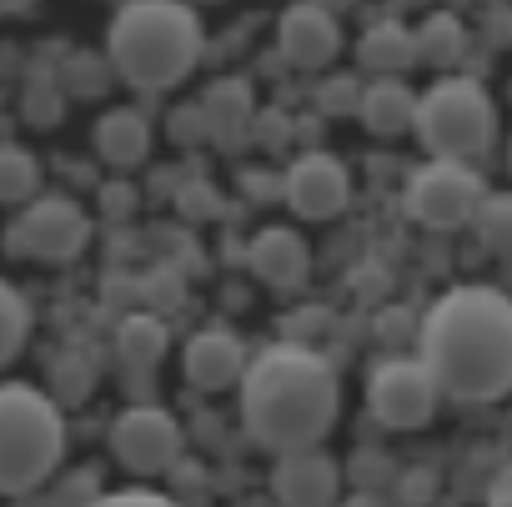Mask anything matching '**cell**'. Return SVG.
Instances as JSON below:
<instances>
[{
  "label": "cell",
  "mask_w": 512,
  "mask_h": 507,
  "mask_svg": "<svg viewBox=\"0 0 512 507\" xmlns=\"http://www.w3.org/2000/svg\"><path fill=\"white\" fill-rule=\"evenodd\" d=\"M417 352L447 402L512 397V297L497 287H452L417 322Z\"/></svg>",
  "instance_id": "cell-1"
},
{
  "label": "cell",
  "mask_w": 512,
  "mask_h": 507,
  "mask_svg": "<svg viewBox=\"0 0 512 507\" xmlns=\"http://www.w3.org/2000/svg\"><path fill=\"white\" fill-rule=\"evenodd\" d=\"M236 397L246 437L267 452L317 447L342 417V377L332 357L307 342H277L256 352L236 382Z\"/></svg>",
  "instance_id": "cell-2"
},
{
  "label": "cell",
  "mask_w": 512,
  "mask_h": 507,
  "mask_svg": "<svg viewBox=\"0 0 512 507\" xmlns=\"http://www.w3.org/2000/svg\"><path fill=\"white\" fill-rule=\"evenodd\" d=\"M201 16L186 0H126L111 16L106 56L116 66V81H126L141 96H161L181 86L201 61Z\"/></svg>",
  "instance_id": "cell-3"
},
{
  "label": "cell",
  "mask_w": 512,
  "mask_h": 507,
  "mask_svg": "<svg viewBox=\"0 0 512 507\" xmlns=\"http://www.w3.org/2000/svg\"><path fill=\"white\" fill-rule=\"evenodd\" d=\"M66 457L61 402L31 382H0V497H26Z\"/></svg>",
  "instance_id": "cell-4"
},
{
  "label": "cell",
  "mask_w": 512,
  "mask_h": 507,
  "mask_svg": "<svg viewBox=\"0 0 512 507\" xmlns=\"http://www.w3.org/2000/svg\"><path fill=\"white\" fill-rule=\"evenodd\" d=\"M412 136L427 156L482 161L497 146V106L472 76H442L417 96Z\"/></svg>",
  "instance_id": "cell-5"
},
{
  "label": "cell",
  "mask_w": 512,
  "mask_h": 507,
  "mask_svg": "<svg viewBox=\"0 0 512 507\" xmlns=\"http://www.w3.org/2000/svg\"><path fill=\"white\" fill-rule=\"evenodd\" d=\"M482 196H487V186L472 171V161L432 156L427 166L412 171V181L402 191V211L427 231H457V226H472Z\"/></svg>",
  "instance_id": "cell-6"
},
{
  "label": "cell",
  "mask_w": 512,
  "mask_h": 507,
  "mask_svg": "<svg viewBox=\"0 0 512 507\" xmlns=\"http://www.w3.org/2000/svg\"><path fill=\"white\" fill-rule=\"evenodd\" d=\"M437 402H442V387L432 377V367L417 357H387L372 367V382H367V412L387 427V432H417L437 417Z\"/></svg>",
  "instance_id": "cell-7"
},
{
  "label": "cell",
  "mask_w": 512,
  "mask_h": 507,
  "mask_svg": "<svg viewBox=\"0 0 512 507\" xmlns=\"http://www.w3.org/2000/svg\"><path fill=\"white\" fill-rule=\"evenodd\" d=\"M91 241V216L71 196H31L11 221V251L36 262H76Z\"/></svg>",
  "instance_id": "cell-8"
},
{
  "label": "cell",
  "mask_w": 512,
  "mask_h": 507,
  "mask_svg": "<svg viewBox=\"0 0 512 507\" xmlns=\"http://www.w3.org/2000/svg\"><path fill=\"white\" fill-rule=\"evenodd\" d=\"M106 447L131 477H161V472L181 467L186 437H181V422L166 407H126L111 422Z\"/></svg>",
  "instance_id": "cell-9"
},
{
  "label": "cell",
  "mask_w": 512,
  "mask_h": 507,
  "mask_svg": "<svg viewBox=\"0 0 512 507\" xmlns=\"http://www.w3.org/2000/svg\"><path fill=\"white\" fill-rule=\"evenodd\" d=\"M277 51L292 71H327L342 56V26L337 11L322 0H297L277 16Z\"/></svg>",
  "instance_id": "cell-10"
},
{
  "label": "cell",
  "mask_w": 512,
  "mask_h": 507,
  "mask_svg": "<svg viewBox=\"0 0 512 507\" xmlns=\"http://www.w3.org/2000/svg\"><path fill=\"white\" fill-rule=\"evenodd\" d=\"M282 196H287V206H292L302 221H332V216H342L347 201H352V176H347V166H342L332 151H302V156L287 166Z\"/></svg>",
  "instance_id": "cell-11"
},
{
  "label": "cell",
  "mask_w": 512,
  "mask_h": 507,
  "mask_svg": "<svg viewBox=\"0 0 512 507\" xmlns=\"http://www.w3.org/2000/svg\"><path fill=\"white\" fill-rule=\"evenodd\" d=\"M337 492H342V467L322 452V442L277 452V467H272V497L277 502L322 507V502H337Z\"/></svg>",
  "instance_id": "cell-12"
},
{
  "label": "cell",
  "mask_w": 512,
  "mask_h": 507,
  "mask_svg": "<svg viewBox=\"0 0 512 507\" xmlns=\"http://www.w3.org/2000/svg\"><path fill=\"white\" fill-rule=\"evenodd\" d=\"M246 272L277 292H297L312 277V246L292 226H262L246 241Z\"/></svg>",
  "instance_id": "cell-13"
},
{
  "label": "cell",
  "mask_w": 512,
  "mask_h": 507,
  "mask_svg": "<svg viewBox=\"0 0 512 507\" xmlns=\"http://www.w3.org/2000/svg\"><path fill=\"white\" fill-rule=\"evenodd\" d=\"M246 362H251V357H246L241 337L226 332V327L196 332V337L186 342V352H181V372H186V382H191L196 392H231V387L241 382Z\"/></svg>",
  "instance_id": "cell-14"
},
{
  "label": "cell",
  "mask_w": 512,
  "mask_h": 507,
  "mask_svg": "<svg viewBox=\"0 0 512 507\" xmlns=\"http://www.w3.org/2000/svg\"><path fill=\"white\" fill-rule=\"evenodd\" d=\"M357 121L372 136H402L417 121V96L412 86H402L397 76H377L372 86L357 91Z\"/></svg>",
  "instance_id": "cell-15"
},
{
  "label": "cell",
  "mask_w": 512,
  "mask_h": 507,
  "mask_svg": "<svg viewBox=\"0 0 512 507\" xmlns=\"http://www.w3.org/2000/svg\"><path fill=\"white\" fill-rule=\"evenodd\" d=\"M96 151H101V161H111V166H121V171L141 166V161L151 156V121H146L141 111H131V106L106 111V116L96 121Z\"/></svg>",
  "instance_id": "cell-16"
},
{
  "label": "cell",
  "mask_w": 512,
  "mask_h": 507,
  "mask_svg": "<svg viewBox=\"0 0 512 507\" xmlns=\"http://www.w3.org/2000/svg\"><path fill=\"white\" fill-rule=\"evenodd\" d=\"M357 61H362V71H372V76H402L407 66H417V31H407V26H397V21H377V26L362 36Z\"/></svg>",
  "instance_id": "cell-17"
},
{
  "label": "cell",
  "mask_w": 512,
  "mask_h": 507,
  "mask_svg": "<svg viewBox=\"0 0 512 507\" xmlns=\"http://www.w3.org/2000/svg\"><path fill=\"white\" fill-rule=\"evenodd\" d=\"M201 116H206V136H216L221 146L241 141L251 131V86L246 81H216L201 96Z\"/></svg>",
  "instance_id": "cell-18"
},
{
  "label": "cell",
  "mask_w": 512,
  "mask_h": 507,
  "mask_svg": "<svg viewBox=\"0 0 512 507\" xmlns=\"http://www.w3.org/2000/svg\"><path fill=\"white\" fill-rule=\"evenodd\" d=\"M166 347H171V327L156 312H131V317L116 322V352H121L126 367L151 372L166 357Z\"/></svg>",
  "instance_id": "cell-19"
},
{
  "label": "cell",
  "mask_w": 512,
  "mask_h": 507,
  "mask_svg": "<svg viewBox=\"0 0 512 507\" xmlns=\"http://www.w3.org/2000/svg\"><path fill=\"white\" fill-rule=\"evenodd\" d=\"M462 46H467V31H462V21L457 16H427L422 26H417V61L422 66H432V71H447V66H457L462 61Z\"/></svg>",
  "instance_id": "cell-20"
},
{
  "label": "cell",
  "mask_w": 512,
  "mask_h": 507,
  "mask_svg": "<svg viewBox=\"0 0 512 507\" xmlns=\"http://www.w3.org/2000/svg\"><path fill=\"white\" fill-rule=\"evenodd\" d=\"M41 191V166L26 146H0V201L26 206Z\"/></svg>",
  "instance_id": "cell-21"
},
{
  "label": "cell",
  "mask_w": 512,
  "mask_h": 507,
  "mask_svg": "<svg viewBox=\"0 0 512 507\" xmlns=\"http://www.w3.org/2000/svg\"><path fill=\"white\" fill-rule=\"evenodd\" d=\"M477 236L487 251H497V257H512V191H487L477 216H472Z\"/></svg>",
  "instance_id": "cell-22"
},
{
  "label": "cell",
  "mask_w": 512,
  "mask_h": 507,
  "mask_svg": "<svg viewBox=\"0 0 512 507\" xmlns=\"http://www.w3.org/2000/svg\"><path fill=\"white\" fill-rule=\"evenodd\" d=\"M26 337H31V307L11 282H0V367L21 357Z\"/></svg>",
  "instance_id": "cell-23"
},
{
  "label": "cell",
  "mask_w": 512,
  "mask_h": 507,
  "mask_svg": "<svg viewBox=\"0 0 512 507\" xmlns=\"http://www.w3.org/2000/svg\"><path fill=\"white\" fill-rule=\"evenodd\" d=\"M116 76V66H111V56L106 61H96V56H66V71H61V86L71 91V96H101L106 91V81Z\"/></svg>",
  "instance_id": "cell-24"
},
{
  "label": "cell",
  "mask_w": 512,
  "mask_h": 507,
  "mask_svg": "<svg viewBox=\"0 0 512 507\" xmlns=\"http://www.w3.org/2000/svg\"><path fill=\"white\" fill-rule=\"evenodd\" d=\"M141 287H146V302H151V307H161V302H166V307H176V302L186 297L181 272H171V267H156V272H151Z\"/></svg>",
  "instance_id": "cell-25"
},
{
  "label": "cell",
  "mask_w": 512,
  "mask_h": 507,
  "mask_svg": "<svg viewBox=\"0 0 512 507\" xmlns=\"http://www.w3.org/2000/svg\"><path fill=\"white\" fill-rule=\"evenodd\" d=\"M181 211H186L191 221H211V216L221 211V196H216L211 186H191V191H181Z\"/></svg>",
  "instance_id": "cell-26"
},
{
  "label": "cell",
  "mask_w": 512,
  "mask_h": 507,
  "mask_svg": "<svg viewBox=\"0 0 512 507\" xmlns=\"http://www.w3.org/2000/svg\"><path fill=\"white\" fill-rule=\"evenodd\" d=\"M352 287H357L362 302H377V297L387 292V272H382V267H357V272H352Z\"/></svg>",
  "instance_id": "cell-27"
},
{
  "label": "cell",
  "mask_w": 512,
  "mask_h": 507,
  "mask_svg": "<svg viewBox=\"0 0 512 507\" xmlns=\"http://www.w3.org/2000/svg\"><path fill=\"white\" fill-rule=\"evenodd\" d=\"M101 201H106V216H116V221L136 211V191H131V186H106Z\"/></svg>",
  "instance_id": "cell-28"
},
{
  "label": "cell",
  "mask_w": 512,
  "mask_h": 507,
  "mask_svg": "<svg viewBox=\"0 0 512 507\" xmlns=\"http://www.w3.org/2000/svg\"><path fill=\"white\" fill-rule=\"evenodd\" d=\"M487 502L512 507V462H502V467L492 472V482H487Z\"/></svg>",
  "instance_id": "cell-29"
},
{
  "label": "cell",
  "mask_w": 512,
  "mask_h": 507,
  "mask_svg": "<svg viewBox=\"0 0 512 507\" xmlns=\"http://www.w3.org/2000/svg\"><path fill=\"white\" fill-rule=\"evenodd\" d=\"M96 487H101L96 472H76V477L66 482V497H96Z\"/></svg>",
  "instance_id": "cell-30"
},
{
  "label": "cell",
  "mask_w": 512,
  "mask_h": 507,
  "mask_svg": "<svg viewBox=\"0 0 512 507\" xmlns=\"http://www.w3.org/2000/svg\"><path fill=\"white\" fill-rule=\"evenodd\" d=\"M402 497H432V477H427V472L402 477Z\"/></svg>",
  "instance_id": "cell-31"
},
{
  "label": "cell",
  "mask_w": 512,
  "mask_h": 507,
  "mask_svg": "<svg viewBox=\"0 0 512 507\" xmlns=\"http://www.w3.org/2000/svg\"><path fill=\"white\" fill-rule=\"evenodd\" d=\"M106 502H166V492H141V487H126V492H106Z\"/></svg>",
  "instance_id": "cell-32"
},
{
  "label": "cell",
  "mask_w": 512,
  "mask_h": 507,
  "mask_svg": "<svg viewBox=\"0 0 512 507\" xmlns=\"http://www.w3.org/2000/svg\"><path fill=\"white\" fill-rule=\"evenodd\" d=\"M26 6H36V0H0V16H21Z\"/></svg>",
  "instance_id": "cell-33"
},
{
  "label": "cell",
  "mask_w": 512,
  "mask_h": 507,
  "mask_svg": "<svg viewBox=\"0 0 512 507\" xmlns=\"http://www.w3.org/2000/svg\"><path fill=\"white\" fill-rule=\"evenodd\" d=\"M322 6H332V11H347V6H357V0H322Z\"/></svg>",
  "instance_id": "cell-34"
},
{
  "label": "cell",
  "mask_w": 512,
  "mask_h": 507,
  "mask_svg": "<svg viewBox=\"0 0 512 507\" xmlns=\"http://www.w3.org/2000/svg\"><path fill=\"white\" fill-rule=\"evenodd\" d=\"M206 6H211V0H206Z\"/></svg>",
  "instance_id": "cell-35"
}]
</instances>
